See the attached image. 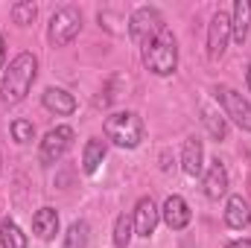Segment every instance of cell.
Wrapping results in <instances>:
<instances>
[{
    "label": "cell",
    "mask_w": 251,
    "mask_h": 248,
    "mask_svg": "<svg viewBox=\"0 0 251 248\" xmlns=\"http://www.w3.org/2000/svg\"><path fill=\"white\" fill-rule=\"evenodd\" d=\"M0 173H3V158H0Z\"/></svg>",
    "instance_id": "27"
},
{
    "label": "cell",
    "mask_w": 251,
    "mask_h": 248,
    "mask_svg": "<svg viewBox=\"0 0 251 248\" xmlns=\"http://www.w3.org/2000/svg\"><path fill=\"white\" fill-rule=\"evenodd\" d=\"M161 219L167 222V228L184 231L190 225V219H193V210H190V204L181 196H170V198L164 201V207H161Z\"/></svg>",
    "instance_id": "11"
},
{
    "label": "cell",
    "mask_w": 251,
    "mask_h": 248,
    "mask_svg": "<svg viewBox=\"0 0 251 248\" xmlns=\"http://www.w3.org/2000/svg\"><path fill=\"white\" fill-rule=\"evenodd\" d=\"M12 137H15V143L26 146V143L35 140V125L29 120H24V117H18V120H12Z\"/></svg>",
    "instance_id": "23"
},
{
    "label": "cell",
    "mask_w": 251,
    "mask_h": 248,
    "mask_svg": "<svg viewBox=\"0 0 251 248\" xmlns=\"http://www.w3.org/2000/svg\"><path fill=\"white\" fill-rule=\"evenodd\" d=\"M161 29H167V24H164V15L155 6H140L128 18V35L140 47H146L149 41H155L161 35Z\"/></svg>",
    "instance_id": "4"
},
{
    "label": "cell",
    "mask_w": 251,
    "mask_h": 248,
    "mask_svg": "<svg viewBox=\"0 0 251 248\" xmlns=\"http://www.w3.org/2000/svg\"><path fill=\"white\" fill-rule=\"evenodd\" d=\"M88 240H91V228L85 219L73 222L64 234V248H88Z\"/></svg>",
    "instance_id": "19"
},
{
    "label": "cell",
    "mask_w": 251,
    "mask_h": 248,
    "mask_svg": "<svg viewBox=\"0 0 251 248\" xmlns=\"http://www.w3.org/2000/svg\"><path fill=\"white\" fill-rule=\"evenodd\" d=\"M35 15H38V6H35L32 0H21V3L12 6V21H15L18 26H29V24L35 21Z\"/></svg>",
    "instance_id": "21"
},
{
    "label": "cell",
    "mask_w": 251,
    "mask_h": 248,
    "mask_svg": "<svg viewBox=\"0 0 251 248\" xmlns=\"http://www.w3.org/2000/svg\"><path fill=\"white\" fill-rule=\"evenodd\" d=\"M79 29H82V12L76 6L56 9L53 18H50V32H47L50 35V44L53 47H67L79 35Z\"/></svg>",
    "instance_id": "5"
},
{
    "label": "cell",
    "mask_w": 251,
    "mask_h": 248,
    "mask_svg": "<svg viewBox=\"0 0 251 248\" xmlns=\"http://www.w3.org/2000/svg\"><path fill=\"white\" fill-rule=\"evenodd\" d=\"M105 137L120 149H137L146 137V125L134 111H114L105 117Z\"/></svg>",
    "instance_id": "2"
},
{
    "label": "cell",
    "mask_w": 251,
    "mask_h": 248,
    "mask_svg": "<svg viewBox=\"0 0 251 248\" xmlns=\"http://www.w3.org/2000/svg\"><path fill=\"white\" fill-rule=\"evenodd\" d=\"M3 62H6V47H3V35H0V70H3Z\"/></svg>",
    "instance_id": "25"
},
{
    "label": "cell",
    "mask_w": 251,
    "mask_h": 248,
    "mask_svg": "<svg viewBox=\"0 0 251 248\" xmlns=\"http://www.w3.org/2000/svg\"><path fill=\"white\" fill-rule=\"evenodd\" d=\"M246 85H249V91H251V64H249V73H246Z\"/></svg>",
    "instance_id": "26"
},
{
    "label": "cell",
    "mask_w": 251,
    "mask_h": 248,
    "mask_svg": "<svg viewBox=\"0 0 251 248\" xmlns=\"http://www.w3.org/2000/svg\"><path fill=\"white\" fill-rule=\"evenodd\" d=\"M225 248H251V240H234V243H228Z\"/></svg>",
    "instance_id": "24"
},
{
    "label": "cell",
    "mask_w": 251,
    "mask_h": 248,
    "mask_svg": "<svg viewBox=\"0 0 251 248\" xmlns=\"http://www.w3.org/2000/svg\"><path fill=\"white\" fill-rule=\"evenodd\" d=\"M44 108L59 114V117H67V114L76 111V97L67 94L64 88H47L44 91Z\"/></svg>",
    "instance_id": "15"
},
{
    "label": "cell",
    "mask_w": 251,
    "mask_h": 248,
    "mask_svg": "<svg viewBox=\"0 0 251 248\" xmlns=\"http://www.w3.org/2000/svg\"><path fill=\"white\" fill-rule=\"evenodd\" d=\"M73 146V128L70 125H56L44 134L41 146H38V161L44 167H53L56 161H62L67 155V149Z\"/></svg>",
    "instance_id": "7"
},
{
    "label": "cell",
    "mask_w": 251,
    "mask_h": 248,
    "mask_svg": "<svg viewBox=\"0 0 251 248\" xmlns=\"http://www.w3.org/2000/svg\"><path fill=\"white\" fill-rule=\"evenodd\" d=\"M131 219H134V234H137V237H152V234H155V228H158L161 210H158V204H155L149 196H143V198L134 204Z\"/></svg>",
    "instance_id": "9"
},
{
    "label": "cell",
    "mask_w": 251,
    "mask_h": 248,
    "mask_svg": "<svg viewBox=\"0 0 251 248\" xmlns=\"http://www.w3.org/2000/svg\"><path fill=\"white\" fill-rule=\"evenodd\" d=\"M32 234L38 240H53L59 234V213H56V207L35 210V216H32Z\"/></svg>",
    "instance_id": "16"
},
{
    "label": "cell",
    "mask_w": 251,
    "mask_h": 248,
    "mask_svg": "<svg viewBox=\"0 0 251 248\" xmlns=\"http://www.w3.org/2000/svg\"><path fill=\"white\" fill-rule=\"evenodd\" d=\"M201 158H204L201 140L187 137V140H184V149H181V170H184L187 175H193V178H199V175L204 173V164H201Z\"/></svg>",
    "instance_id": "13"
},
{
    "label": "cell",
    "mask_w": 251,
    "mask_h": 248,
    "mask_svg": "<svg viewBox=\"0 0 251 248\" xmlns=\"http://www.w3.org/2000/svg\"><path fill=\"white\" fill-rule=\"evenodd\" d=\"M131 234H134V219H131V213H120V216H117V225H114V246L128 248Z\"/></svg>",
    "instance_id": "20"
},
{
    "label": "cell",
    "mask_w": 251,
    "mask_h": 248,
    "mask_svg": "<svg viewBox=\"0 0 251 248\" xmlns=\"http://www.w3.org/2000/svg\"><path fill=\"white\" fill-rule=\"evenodd\" d=\"M201 120L207 125V131H210V137L213 140H225V134H228V125L225 120L216 114V111H210V108H201Z\"/></svg>",
    "instance_id": "22"
},
{
    "label": "cell",
    "mask_w": 251,
    "mask_h": 248,
    "mask_svg": "<svg viewBox=\"0 0 251 248\" xmlns=\"http://www.w3.org/2000/svg\"><path fill=\"white\" fill-rule=\"evenodd\" d=\"M0 246L3 248H26V234L18 228L15 219H3L0 222Z\"/></svg>",
    "instance_id": "18"
},
{
    "label": "cell",
    "mask_w": 251,
    "mask_h": 248,
    "mask_svg": "<svg viewBox=\"0 0 251 248\" xmlns=\"http://www.w3.org/2000/svg\"><path fill=\"white\" fill-rule=\"evenodd\" d=\"M249 222H251L249 201L243 196H231L228 204H225V225L234 228V231H243V228H249Z\"/></svg>",
    "instance_id": "12"
},
{
    "label": "cell",
    "mask_w": 251,
    "mask_h": 248,
    "mask_svg": "<svg viewBox=\"0 0 251 248\" xmlns=\"http://www.w3.org/2000/svg\"><path fill=\"white\" fill-rule=\"evenodd\" d=\"M35 73H38V59L32 53H18L9 67L3 70V82H0V99L3 105H18L26 99L32 82H35Z\"/></svg>",
    "instance_id": "1"
},
{
    "label": "cell",
    "mask_w": 251,
    "mask_h": 248,
    "mask_svg": "<svg viewBox=\"0 0 251 248\" xmlns=\"http://www.w3.org/2000/svg\"><path fill=\"white\" fill-rule=\"evenodd\" d=\"M249 26H251V3L249 0H237L234 3V12H231V38L237 44H246Z\"/></svg>",
    "instance_id": "14"
},
{
    "label": "cell",
    "mask_w": 251,
    "mask_h": 248,
    "mask_svg": "<svg viewBox=\"0 0 251 248\" xmlns=\"http://www.w3.org/2000/svg\"><path fill=\"white\" fill-rule=\"evenodd\" d=\"M201 190H204V196L213 198V201L228 193V170H225V164H222L219 158H213L210 167L204 170V175H201Z\"/></svg>",
    "instance_id": "10"
},
{
    "label": "cell",
    "mask_w": 251,
    "mask_h": 248,
    "mask_svg": "<svg viewBox=\"0 0 251 248\" xmlns=\"http://www.w3.org/2000/svg\"><path fill=\"white\" fill-rule=\"evenodd\" d=\"M143 64L155 76L176 73V67H178V44H176V35L170 29H161V35L143 47Z\"/></svg>",
    "instance_id": "3"
},
{
    "label": "cell",
    "mask_w": 251,
    "mask_h": 248,
    "mask_svg": "<svg viewBox=\"0 0 251 248\" xmlns=\"http://www.w3.org/2000/svg\"><path fill=\"white\" fill-rule=\"evenodd\" d=\"M228 38H231V15L219 9L210 18V26H207V59L210 62L222 59V53L228 47Z\"/></svg>",
    "instance_id": "8"
},
{
    "label": "cell",
    "mask_w": 251,
    "mask_h": 248,
    "mask_svg": "<svg viewBox=\"0 0 251 248\" xmlns=\"http://www.w3.org/2000/svg\"><path fill=\"white\" fill-rule=\"evenodd\" d=\"M102 161H105V140L102 137H91L85 143V149H82V170L88 175H94Z\"/></svg>",
    "instance_id": "17"
},
{
    "label": "cell",
    "mask_w": 251,
    "mask_h": 248,
    "mask_svg": "<svg viewBox=\"0 0 251 248\" xmlns=\"http://www.w3.org/2000/svg\"><path fill=\"white\" fill-rule=\"evenodd\" d=\"M213 97H216V102L222 105V111H225V117L231 123H237L243 131H251V102L240 91H234L228 85H219L213 91Z\"/></svg>",
    "instance_id": "6"
}]
</instances>
